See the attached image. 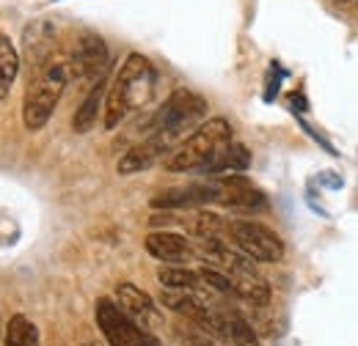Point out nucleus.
<instances>
[{"label": "nucleus", "instance_id": "a211bd4d", "mask_svg": "<svg viewBox=\"0 0 358 346\" xmlns=\"http://www.w3.org/2000/svg\"><path fill=\"white\" fill-rule=\"evenodd\" d=\"M226 336L234 341V346H259L257 330L240 313H229L226 316Z\"/></svg>", "mask_w": 358, "mask_h": 346}, {"label": "nucleus", "instance_id": "dca6fc26", "mask_svg": "<svg viewBox=\"0 0 358 346\" xmlns=\"http://www.w3.org/2000/svg\"><path fill=\"white\" fill-rule=\"evenodd\" d=\"M6 346H42L36 324L22 313L11 316V322L6 327Z\"/></svg>", "mask_w": 358, "mask_h": 346}, {"label": "nucleus", "instance_id": "7ed1b4c3", "mask_svg": "<svg viewBox=\"0 0 358 346\" xmlns=\"http://www.w3.org/2000/svg\"><path fill=\"white\" fill-rule=\"evenodd\" d=\"M69 80V63L64 61H47L45 66H39L31 77V83L25 88V99H22V124L25 130L39 132L50 121L64 88Z\"/></svg>", "mask_w": 358, "mask_h": 346}, {"label": "nucleus", "instance_id": "f8f14e48", "mask_svg": "<svg viewBox=\"0 0 358 346\" xmlns=\"http://www.w3.org/2000/svg\"><path fill=\"white\" fill-rule=\"evenodd\" d=\"M226 275H229V280H231V294H237V297H243L245 303H254V305L270 303L268 280H262L251 264L234 266V269H229Z\"/></svg>", "mask_w": 358, "mask_h": 346}, {"label": "nucleus", "instance_id": "aec40b11", "mask_svg": "<svg viewBox=\"0 0 358 346\" xmlns=\"http://www.w3.org/2000/svg\"><path fill=\"white\" fill-rule=\"evenodd\" d=\"M0 333H3V324H0Z\"/></svg>", "mask_w": 358, "mask_h": 346}, {"label": "nucleus", "instance_id": "2eb2a0df", "mask_svg": "<svg viewBox=\"0 0 358 346\" xmlns=\"http://www.w3.org/2000/svg\"><path fill=\"white\" fill-rule=\"evenodd\" d=\"M102 91H105V80H99L96 86L89 88V96H86V102L80 105V110L75 113V119H72V130L75 132H89L94 124H96V116H99V105H102Z\"/></svg>", "mask_w": 358, "mask_h": 346}, {"label": "nucleus", "instance_id": "423d86ee", "mask_svg": "<svg viewBox=\"0 0 358 346\" xmlns=\"http://www.w3.org/2000/svg\"><path fill=\"white\" fill-rule=\"evenodd\" d=\"M226 234H229L231 245L251 261H278L284 256L281 236L273 234L268 225H262V223L231 220V223H226Z\"/></svg>", "mask_w": 358, "mask_h": 346}, {"label": "nucleus", "instance_id": "0eeeda50", "mask_svg": "<svg viewBox=\"0 0 358 346\" xmlns=\"http://www.w3.org/2000/svg\"><path fill=\"white\" fill-rule=\"evenodd\" d=\"M69 72H75V77L89 86H96L99 80H105L108 47L96 33H80L75 52H72V61H69Z\"/></svg>", "mask_w": 358, "mask_h": 346}, {"label": "nucleus", "instance_id": "6e6552de", "mask_svg": "<svg viewBox=\"0 0 358 346\" xmlns=\"http://www.w3.org/2000/svg\"><path fill=\"white\" fill-rule=\"evenodd\" d=\"M221 198V176H207L201 181H190L182 187L163 190L152 198L155 209H190L199 204H210Z\"/></svg>", "mask_w": 358, "mask_h": 346}, {"label": "nucleus", "instance_id": "f3484780", "mask_svg": "<svg viewBox=\"0 0 358 346\" xmlns=\"http://www.w3.org/2000/svg\"><path fill=\"white\" fill-rule=\"evenodd\" d=\"M17 72H20V52H17V47L11 44L8 36L0 33V96H6V91L14 83Z\"/></svg>", "mask_w": 358, "mask_h": 346}, {"label": "nucleus", "instance_id": "f03ea898", "mask_svg": "<svg viewBox=\"0 0 358 346\" xmlns=\"http://www.w3.org/2000/svg\"><path fill=\"white\" fill-rule=\"evenodd\" d=\"M231 143V127L226 119H210L199 124L166 160V171L171 173H207L210 165L221 157L226 146Z\"/></svg>", "mask_w": 358, "mask_h": 346}, {"label": "nucleus", "instance_id": "412c9836", "mask_svg": "<svg viewBox=\"0 0 358 346\" xmlns=\"http://www.w3.org/2000/svg\"><path fill=\"white\" fill-rule=\"evenodd\" d=\"M356 3H358V0H356Z\"/></svg>", "mask_w": 358, "mask_h": 346}, {"label": "nucleus", "instance_id": "39448f33", "mask_svg": "<svg viewBox=\"0 0 358 346\" xmlns=\"http://www.w3.org/2000/svg\"><path fill=\"white\" fill-rule=\"evenodd\" d=\"M96 324L108 346H160L155 336H149L133 316L116 305V300H96Z\"/></svg>", "mask_w": 358, "mask_h": 346}, {"label": "nucleus", "instance_id": "f257e3e1", "mask_svg": "<svg viewBox=\"0 0 358 346\" xmlns=\"http://www.w3.org/2000/svg\"><path fill=\"white\" fill-rule=\"evenodd\" d=\"M155 83L157 75L149 58H143L141 52L127 55L105 96V130H116L130 113L146 107L155 93Z\"/></svg>", "mask_w": 358, "mask_h": 346}, {"label": "nucleus", "instance_id": "9b49d317", "mask_svg": "<svg viewBox=\"0 0 358 346\" xmlns=\"http://www.w3.org/2000/svg\"><path fill=\"white\" fill-rule=\"evenodd\" d=\"M143 248H146L149 256H155L157 261H166V264H179V261L193 256L190 242L182 234H174V231H155V234H149L143 239Z\"/></svg>", "mask_w": 358, "mask_h": 346}, {"label": "nucleus", "instance_id": "1a4fd4ad", "mask_svg": "<svg viewBox=\"0 0 358 346\" xmlns=\"http://www.w3.org/2000/svg\"><path fill=\"white\" fill-rule=\"evenodd\" d=\"M113 297H116V305H119L127 316H133L143 330L160 327L163 319H160V310L155 308V300H152L146 292H141L135 283H119Z\"/></svg>", "mask_w": 358, "mask_h": 346}, {"label": "nucleus", "instance_id": "6ab92c4d", "mask_svg": "<svg viewBox=\"0 0 358 346\" xmlns=\"http://www.w3.org/2000/svg\"><path fill=\"white\" fill-rule=\"evenodd\" d=\"M83 346H96V344H83Z\"/></svg>", "mask_w": 358, "mask_h": 346}, {"label": "nucleus", "instance_id": "9d476101", "mask_svg": "<svg viewBox=\"0 0 358 346\" xmlns=\"http://www.w3.org/2000/svg\"><path fill=\"white\" fill-rule=\"evenodd\" d=\"M166 154H171V146L163 137H157V135H146L141 143H135L133 149L119 160V173L130 176V173L146 171V168H152Z\"/></svg>", "mask_w": 358, "mask_h": 346}, {"label": "nucleus", "instance_id": "20e7f679", "mask_svg": "<svg viewBox=\"0 0 358 346\" xmlns=\"http://www.w3.org/2000/svg\"><path fill=\"white\" fill-rule=\"evenodd\" d=\"M204 110H207V102L199 93L187 91V88H177L155 110V116L146 121V135L163 137L174 151L179 143L190 135V130H196V124L201 121Z\"/></svg>", "mask_w": 358, "mask_h": 346}, {"label": "nucleus", "instance_id": "ddd939ff", "mask_svg": "<svg viewBox=\"0 0 358 346\" xmlns=\"http://www.w3.org/2000/svg\"><path fill=\"white\" fill-rule=\"evenodd\" d=\"M251 165V154H248V149L243 146V143H229L224 151H221V157L210 165V171L207 176H229V173H240L245 171Z\"/></svg>", "mask_w": 358, "mask_h": 346}, {"label": "nucleus", "instance_id": "4468645a", "mask_svg": "<svg viewBox=\"0 0 358 346\" xmlns=\"http://www.w3.org/2000/svg\"><path fill=\"white\" fill-rule=\"evenodd\" d=\"M157 280L163 289H177V292H199V286H204L201 275L185 266H160Z\"/></svg>", "mask_w": 358, "mask_h": 346}]
</instances>
